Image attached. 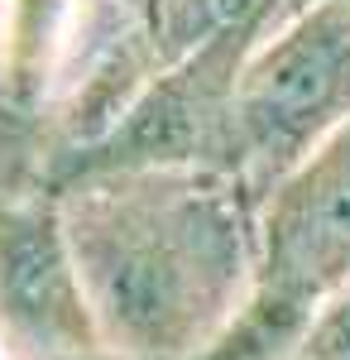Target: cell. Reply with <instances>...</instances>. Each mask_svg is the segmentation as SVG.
<instances>
[{
	"label": "cell",
	"mask_w": 350,
	"mask_h": 360,
	"mask_svg": "<svg viewBox=\"0 0 350 360\" xmlns=\"http://www.w3.org/2000/svg\"><path fill=\"white\" fill-rule=\"evenodd\" d=\"M101 346L202 360L259 278L264 202L212 164H115L53 183Z\"/></svg>",
	"instance_id": "obj_1"
},
{
	"label": "cell",
	"mask_w": 350,
	"mask_h": 360,
	"mask_svg": "<svg viewBox=\"0 0 350 360\" xmlns=\"http://www.w3.org/2000/svg\"><path fill=\"white\" fill-rule=\"evenodd\" d=\"M350 130V0H302L245 53L226 173L264 197Z\"/></svg>",
	"instance_id": "obj_2"
},
{
	"label": "cell",
	"mask_w": 350,
	"mask_h": 360,
	"mask_svg": "<svg viewBox=\"0 0 350 360\" xmlns=\"http://www.w3.org/2000/svg\"><path fill=\"white\" fill-rule=\"evenodd\" d=\"M341 288H350V130L264 197L254 293L202 360H293L302 327Z\"/></svg>",
	"instance_id": "obj_3"
},
{
	"label": "cell",
	"mask_w": 350,
	"mask_h": 360,
	"mask_svg": "<svg viewBox=\"0 0 350 360\" xmlns=\"http://www.w3.org/2000/svg\"><path fill=\"white\" fill-rule=\"evenodd\" d=\"M0 336L34 360L106 351L58 193L44 183L0 188Z\"/></svg>",
	"instance_id": "obj_4"
},
{
	"label": "cell",
	"mask_w": 350,
	"mask_h": 360,
	"mask_svg": "<svg viewBox=\"0 0 350 360\" xmlns=\"http://www.w3.org/2000/svg\"><path fill=\"white\" fill-rule=\"evenodd\" d=\"M293 0H139V34L154 77L216 44H259Z\"/></svg>",
	"instance_id": "obj_5"
},
{
	"label": "cell",
	"mask_w": 350,
	"mask_h": 360,
	"mask_svg": "<svg viewBox=\"0 0 350 360\" xmlns=\"http://www.w3.org/2000/svg\"><path fill=\"white\" fill-rule=\"evenodd\" d=\"M293 360H350V288L331 293L302 327Z\"/></svg>",
	"instance_id": "obj_6"
},
{
	"label": "cell",
	"mask_w": 350,
	"mask_h": 360,
	"mask_svg": "<svg viewBox=\"0 0 350 360\" xmlns=\"http://www.w3.org/2000/svg\"><path fill=\"white\" fill-rule=\"evenodd\" d=\"M293 5H302V0H293Z\"/></svg>",
	"instance_id": "obj_7"
}]
</instances>
